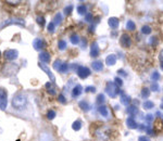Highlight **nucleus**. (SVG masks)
I'll return each instance as SVG.
<instances>
[{"instance_id":"nucleus-13","label":"nucleus","mask_w":163,"mask_h":141,"mask_svg":"<svg viewBox=\"0 0 163 141\" xmlns=\"http://www.w3.org/2000/svg\"><path fill=\"white\" fill-rule=\"evenodd\" d=\"M45 87H46L47 91H48L49 94H51V96H56L57 94V88H56V86H54L53 82H47L46 85H45Z\"/></svg>"},{"instance_id":"nucleus-48","label":"nucleus","mask_w":163,"mask_h":141,"mask_svg":"<svg viewBox=\"0 0 163 141\" xmlns=\"http://www.w3.org/2000/svg\"><path fill=\"white\" fill-rule=\"evenodd\" d=\"M138 141H150V139L148 137H146V136H139Z\"/></svg>"},{"instance_id":"nucleus-29","label":"nucleus","mask_w":163,"mask_h":141,"mask_svg":"<svg viewBox=\"0 0 163 141\" xmlns=\"http://www.w3.org/2000/svg\"><path fill=\"white\" fill-rule=\"evenodd\" d=\"M77 12L80 15H86L87 14V8L84 4H80V6L77 7Z\"/></svg>"},{"instance_id":"nucleus-2","label":"nucleus","mask_w":163,"mask_h":141,"mask_svg":"<svg viewBox=\"0 0 163 141\" xmlns=\"http://www.w3.org/2000/svg\"><path fill=\"white\" fill-rule=\"evenodd\" d=\"M106 92L108 93L109 97L115 98L120 93V90H119V87L114 82H108L106 85Z\"/></svg>"},{"instance_id":"nucleus-26","label":"nucleus","mask_w":163,"mask_h":141,"mask_svg":"<svg viewBox=\"0 0 163 141\" xmlns=\"http://www.w3.org/2000/svg\"><path fill=\"white\" fill-rule=\"evenodd\" d=\"M153 106H155V103L152 101H149V100H146V101L143 103V107L145 110H151Z\"/></svg>"},{"instance_id":"nucleus-56","label":"nucleus","mask_w":163,"mask_h":141,"mask_svg":"<svg viewBox=\"0 0 163 141\" xmlns=\"http://www.w3.org/2000/svg\"><path fill=\"white\" fill-rule=\"evenodd\" d=\"M0 56H1V52H0Z\"/></svg>"},{"instance_id":"nucleus-3","label":"nucleus","mask_w":163,"mask_h":141,"mask_svg":"<svg viewBox=\"0 0 163 141\" xmlns=\"http://www.w3.org/2000/svg\"><path fill=\"white\" fill-rule=\"evenodd\" d=\"M96 136L100 140H108L109 137H110V128L106 126L100 127L99 129L96 130Z\"/></svg>"},{"instance_id":"nucleus-14","label":"nucleus","mask_w":163,"mask_h":141,"mask_svg":"<svg viewBox=\"0 0 163 141\" xmlns=\"http://www.w3.org/2000/svg\"><path fill=\"white\" fill-rule=\"evenodd\" d=\"M82 92H83V87L80 85H76V86H74L73 90H72V98H77V97H80L82 94Z\"/></svg>"},{"instance_id":"nucleus-57","label":"nucleus","mask_w":163,"mask_h":141,"mask_svg":"<svg viewBox=\"0 0 163 141\" xmlns=\"http://www.w3.org/2000/svg\"><path fill=\"white\" fill-rule=\"evenodd\" d=\"M162 123H163V118H162Z\"/></svg>"},{"instance_id":"nucleus-8","label":"nucleus","mask_w":163,"mask_h":141,"mask_svg":"<svg viewBox=\"0 0 163 141\" xmlns=\"http://www.w3.org/2000/svg\"><path fill=\"white\" fill-rule=\"evenodd\" d=\"M120 45L125 49L129 48L131 45H132V39H131V37H129L127 34H122L120 37Z\"/></svg>"},{"instance_id":"nucleus-40","label":"nucleus","mask_w":163,"mask_h":141,"mask_svg":"<svg viewBox=\"0 0 163 141\" xmlns=\"http://www.w3.org/2000/svg\"><path fill=\"white\" fill-rule=\"evenodd\" d=\"M48 32L49 33H50V34H52V33H53L54 32V28H56V25H54V23L53 22H50L48 24Z\"/></svg>"},{"instance_id":"nucleus-45","label":"nucleus","mask_w":163,"mask_h":141,"mask_svg":"<svg viewBox=\"0 0 163 141\" xmlns=\"http://www.w3.org/2000/svg\"><path fill=\"white\" fill-rule=\"evenodd\" d=\"M150 42H151V45H155V46H157L158 44H159V41H158V38H157V37H151V39H150Z\"/></svg>"},{"instance_id":"nucleus-7","label":"nucleus","mask_w":163,"mask_h":141,"mask_svg":"<svg viewBox=\"0 0 163 141\" xmlns=\"http://www.w3.org/2000/svg\"><path fill=\"white\" fill-rule=\"evenodd\" d=\"M3 56H5V59L8 60V61H13V60L17 59L19 51L15 50V49H9V50H6L3 52Z\"/></svg>"},{"instance_id":"nucleus-23","label":"nucleus","mask_w":163,"mask_h":141,"mask_svg":"<svg viewBox=\"0 0 163 141\" xmlns=\"http://www.w3.org/2000/svg\"><path fill=\"white\" fill-rule=\"evenodd\" d=\"M70 40H71L72 45L76 46V45H78V44H80V36H78L77 34H73V35H71V37H70Z\"/></svg>"},{"instance_id":"nucleus-22","label":"nucleus","mask_w":163,"mask_h":141,"mask_svg":"<svg viewBox=\"0 0 163 141\" xmlns=\"http://www.w3.org/2000/svg\"><path fill=\"white\" fill-rule=\"evenodd\" d=\"M98 112L100 113V115H102L103 117H107L109 115V111H108V107L106 105H100V106L98 107Z\"/></svg>"},{"instance_id":"nucleus-33","label":"nucleus","mask_w":163,"mask_h":141,"mask_svg":"<svg viewBox=\"0 0 163 141\" xmlns=\"http://www.w3.org/2000/svg\"><path fill=\"white\" fill-rule=\"evenodd\" d=\"M58 48H59V50L63 51V50H65L66 49V41L65 40H59V42H58Z\"/></svg>"},{"instance_id":"nucleus-36","label":"nucleus","mask_w":163,"mask_h":141,"mask_svg":"<svg viewBox=\"0 0 163 141\" xmlns=\"http://www.w3.org/2000/svg\"><path fill=\"white\" fill-rule=\"evenodd\" d=\"M73 9H74L73 4H69L68 7H65V8H64V14H65L66 16H68V15H70V14L72 13V11H73Z\"/></svg>"},{"instance_id":"nucleus-30","label":"nucleus","mask_w":163,"mask_h":141,"mask_svg":"<svg viewBox=\"0 0 163 141\" xmlns=\"http://www.w3.org/2000/svg\"><path fill=\"white\" fill-rule=\"evenodd\" d=\"M149 96H150V89L143 87V89H141V98L147 99V98H149Z\"/></svg>"},{"instance_id":"nucleus-38","label":"nucleus","mask_w":163,"mask_h":141,"mask_svg":"<svg viewBox=\"0 0 163 141\" xmlns=\"http://www.w3.org/2000/svg\"><path fill=\"white\" fill-rule=\"evenodd\" d=\"M150 90L152 91H159V84L157 82H153L150 86Z\"/></svg>"},{"instance_id":"nucleus-19","label":"nucleus","mask_w":163,"mask_h":141,"mask_svg":"<svg viewBox=\"0 0 163 141\" xmlns=\"http://www.w3.org/2000/svg\"><path fill=\"white\" fill-rule=\"evenodd\" d=\"M92 68L96 72H101L103 70V63L102 61H94L92 63Z\"/></svg>"},{"instance_id":"nucleus-42","label":"nucleus","mask_w":163,"mask_h":141,"mask_svg":"<svg viewBox=\"0 0 163 141\" xmlns=\"http://www.w3.org/2000/svg\"><path fill=\"white\" fill-rule=\"evenodd\" d=\"M114 82H115V84H116L117 87H122V86H123V80H122L120 77H115Z\"/></svg>"},{"instance_id":"nucleus-47","label":"nucleus","mask_w":163,"mask_h":141,"mask_svg":"<svg viewBox=\"0 0 163 141\" xmlns=\"http://www.w3.org/2000/svg\"><path fill=\"white\" fill-rule=\"evenodd\" d=\"M153 119H155V117H153L152 114H147L146 115V121L147 122H152Z\"/></svg>"},{"instance_id":"nucleus-34","label":"nucleus","mask_w":163,"mask_h":141,"mask_svg":"<svg viewBox=\"0 0 163 141\" xmlns=\"http://www.w3.org/2000/svg\"><path fill=\"white\" fill-rule=\"evenodd\" d=\"M47 118L49 119V121H52V119H54V117L57 116V113L54 112L53 110H49L48 112H47Z\"/></svg>"},{"instance_id":"nucleus-20","label":"nucleus","mask_w":163,"mask_h":141,"mask_svg":"<svg viewBox=\"0 0 163 141\" xmlns=\"http://www.w3.org/2000/svg\"><path fill=\"white\" fill-rule=\"evenodd\" d=\"M78 106L80 107V110L83 111V112H88V111L90 110V107H92L88 102L85 101V100H83V101H80V103H78Z\"/></svg>"},{"instance_id":"nucleus-39","label":"nucleus","mask_w":163,"mask_h":141,"mask_svg":"<svg viewBox=\"0 0 163 141\" xmlns=\"http://www.w3.org/2000/svg\"><path fill=\"white\" fill-rule=\"evenodd\" d=\"M62 65V62H61V60H56L53 63V68L54 70H59V68H60V66Z\"/></svg>"},{"instance_id":"nucleus-55","label":"nucleus","mask_w":163,"mask_h":141,"mask_svg":"<svg viewBox=\"0 0 163 141\" xmlns=\"http://www.w3.org/2000/svg\"><path fill=\"white\" fill-rule=\"evenodd\" d=\"M160 107L163 110V101H162V103H161V106H160Z\"/></svg>"},{"instance_id":"nucleus-41","label":"nucleus","mask_w":163,"mask_h":141,"mask_svg":"<svg viewBox=\"0 0 163 141\" xmlns=\"http://www.w3.org/2000/svg\"><path fill=\"white\" fill-rule=\"evenodd\" d=\"M85 92L95 93L96 92V87H94V86H87V87L85 88Z\"/></svg>"},{"instance_id":"nucleus-52","label":"nucleus","mask_w":163,"mask_h":141,"mask_svg":"<svg viewBox=\"0 0 163 141\" xmlns=\"http://www.w3.org/2000/svg\"><path fill=\"white\" fill-rule=\"evenodd\" d=\"M89 32H90V33H92V32H95V26H90V27H89Z\"/></svg>"},{"instance_id":"nucleus-43","label":"nucleus","mask_w":163,"mask_h":141,"mask_svg":"<svg viewBox=\"0 0 163 141\" xmlns=\"http://www.w3.org/2000/svg\"><path fill=\"white\" fill-rule=\"evenodd\" d=\"M85 21L86 22H92V21H94V15H92V13H87L85 15Z\"/></svg>"},{"instance_id":"nucleus-27","label":"nucleus","mask_w":163,"mask_h":141,"mask_svg":"<svg viewBox=\"0 0 163 141\" xmlns=\"http://www.w3.org/2000/svg\"><path fill=\"white\" fill-rule=\"evenodd\" d=\"M104 101H106L104 94H103V93H99L97 96V99H96V103L100 106V105H102V103H104Z\"/></svg>"},{"instance_id":"nucleus-46","label":"nucleus","mask_w":163,"mask_h":141,"mask_svg":"<svg viewBox=\"0 0 163 141\" xmlns=\"http://www.w3.org/2000/svg\"><path fill=\"white\" fill-rule=\"evenodd\" d=\"M146 131H147V134H148V135H153V133H155V131H153V129L151 128V126H147L146 127Z\"/></svg>"},{"instance_id":"nucleus-50","label":"nucleus","mask_w":163,"mask_h":141,"mask_svg":"<svg viewBox=\"0 0 163 141\" xmlns=\"http://www.w3.org/2000/svg\"><path fill=\"white\" fill-rule=\"evenodd\" d=\"M86 46H87V40L85 38L82 39V48H86Z\"/></svg>"},{"instance_id":"nucleus-28","label":"nucleus","mask_w":163,"mask_h":141,"mask_svg":"<svg viewBox=\"0 0 163 141\" xmlns=\"http://www.w3.org/2000/svg\"><path fill=\"white\" fill-rule=\"evenodd\" d=\"M126 29H128V31H131V32L135 31V29H136V24H135L133 21L128 20L127 23H126Z\"/></svg>"},{"instance_id":"nucleus-24","label":"nucleus","mask_w":163,"mask_h":141,"mask_svg":"<svg viewBox=\"0 0 163 141\" xmlns=\"http://www.w3.org/2000/svg\"><path fill=\"white\" fill-rule=\"evenodd\" d=\"M126 111H127V113H128V114H131L132 116L136 115V114L138 113L137 106H135V105H129V106L126 109Z\"/></svg>"},{"instance_id":"nucleus-31","label":"nucleus","mask_w":163,"mask_h":141,"mask_svg":"<svg viewBox=\"0 0 163 141\" xmlns=\"http://www.w3.org/2000/svg\"><path fill=\"white\" fill-rule=\"evenodd\" d=\"M36 22H37V24L40 26V27H44V26H45V24H46L45 17L41 16V15H38V16L36 17Z\"/></svg>"},{"instance_id":"nucleus-18","label":"nucleus","mask_w":163,"mask_h":141,"mask_svg":"<svg viewBox=\"0 0 163 141\" xmlns=\"http://www.w3.org/2000/svg\"><path fill=\"white\" fill-rule=\"evenodd\" d=\"M116 63V56L115 54H109L108 56L106 58V64L108 66H113Z\"/></svg>"},{"instance_id":"nucleus-21","label":"nucleus","mask_w":163,"mask_h":141,"mask_svg":"<svg viewBox=\"0 0 163 141\" xmlns=\"http://www.w3.org/2000/svg\"><path fill=\"white\" fill-rule=\"evenodd\" d=\"M62 20H63L62 14H61L60 12H59V13H57L56 15H54V17H53V23H54V25H56V26L61 25V23H62Z\"/></svg>"},{"instance_id":"nucleus-4","label":"nucleus","mask_w":163,"mask_h":141,"mask_svg":"<svg viewBox=\"0 0 163 141\" xmlns=\"http://www.w3.org/2000/svg\"><path fill=\"white\" fill-rule=\"evenodd\" d=\"M9 25H20L22 27L25 26V22L22 19H17V17H13V19H9V20H6L5 22L1 24V28L6 27V26Z\"/></svg>"},{"instance_id":"nucleus-15","label":"nucleus","mask_w":163,"mask_h":141,"mask_svg":"<svg viewBox=\"0 0 163 141\" xmlns=\"http://www.w3.org/2000/svg\"><path fill=\"white\" fill-rule=\"evenodd\" d=\"M108 24L111 28L116 29V28L119 27V25H120V20H119L117 17H110L108 20Z\"/></svg>"},{"instance_id":"nucleus-16","label":"nucleus","mask_w":163,"mask_h":141,"mask_svg":"<svg viewBox=\"0 0 163 141\" xmlns=\"http://www.w3.org/2000/svg\"><path fill=\"white\" fill-rule=\"evenodd\" d=\"M126 126L128 127L129 129H137L138 128V124L136 123L134 117H128L126 119Z\"/></svg>"},{"instance_id":"nucleus-25","label":"nucleus","mask_w":163,"mask_h":141,"mask_svg":"<svg viewBox=\"0 0 163 141\" xmlns=\"http://www.w3.org/2000/svg\"><path fill=\"white\" fill-rule=\"evenodd\" d=\"M80 128H82V122H80V119L75 121L74 123L72 124V129L74 130V131H78V130H80Z\"/></svg>"},{"instance_id":"nucleus-1","label":"nucleus","mask_w":163,"mask_h":141,"mask_svg":"<svg viewBox=\"0 0 163 141\" xmlns=\"http://www.w3.org/2000/svg\"><path fill=\"white\" fill-rule=\"evenodd\" d=\"M27 104V97L24 92H17L12 99V106L17 110H23Z\"/></svg>"},{"instance_id":"nucleus-32","label":"nucleus","mask_w":163,"mask_h":141,"mask_svg":"<svg viewBox=\"0 0 163 141\" xmlns=\"http://www.w3.org/2000/svg\"><path fill=\"white\" fill-rule=\"evenodd\" d=\"M151 27L149 25H143V27H141V33H143V35H149V34H151Z\"/></svg>"},{"instance_id":"nucleus-49","label":"nucleus","mask_w":163,"mask_h":141,"mask_svg":"<svg viewBox=\"0 0 163 141\" xmlns=\"http://www.w3.org/2000/svg\"><path fill=\"white\" fill-rule=\"evenodd\" d=\"M117 73H119V75H122L123 77H127V74H126V72L124 70H119Z\"/></svg>"},{"instance_id":"nucleus-35","label":"nucleus","mask_w":163,"mask_h":141,"mask_svg":"<svg viewBox=\"0 0 163 141\" xmlns=\"http://www.w3.org/2000/svg\"><path fill=\"white\" fill-rule=\"evenodd\" d=\"M68 70H69V64H68V62H63L62 65L60 66V68H59V72H60V73H66Z\"/></svg>"},{"instance_id":"nucleus-44","label":"nucleus","mask_w":163,"mask_h":141,"mask_svg":"<svg viewBox=\"0 0 163 141\" xmlns=\"http://www.w3.org/2000/svg\"><path fill=\"white\" fill-rule=\"evenodd\" d=\"M58 101L60 102V103H62V104H66L65 97L63 96V94H59V97H58Z\"/></svg>"},{"instance_id":"nucleus-12","label":"nucleus","mask_w":163,"mask_h":141,"mask_svg":"<svg viewBox=\"0 0 163 141\" xmlns=\"http://www.w3.org/2000/svg\"><path fill=\"white\" fill-rule=\"evenodd\" d=\"M120 101L123 105H125V106H128L129 103L132 102V99H131V97H129L128 94H126V93H124V92H122V91H121Z\"/></svg>"},{"instance_id":"nucleus-9","label":"nucleus","mask_w":163,"mask_h":141,"mask_svg":"<svg viewBox=\"0 0 163 141\" xmlns=\"http://www.w3.org/2000/svg\"><path fill=\"white\" fill-rule=\"evenodd\" d=\"M38 66H39V68H41V70H44V72H45V73L47 74V76H48L49 78H50L51 82H53V84H54V82H56V77H54L53 73H52L51 70H50V68H49L46 64H41V63H39V64H38Z\"/></svg>"},{"instance_id":"nucleus-53","label":"nucleus","mask_w":163,"mask_h":141,"mask_svg":"<svg viewBox=\"0 0 163 141\" xmlns=\"http://www.w3.org/2000/svg\"><path fill=\"white\" fill-rule=\"evenodd\" d=\"M19 2H20V1H15V2L14 1H8V3H12V4H17V3H19Z\"/></svg>"},{"instance_id":"nucleus-11","label":"nucleus","mask_w":163,"mask_h":141,"mask_svg":"<svg viewBox=\"0 0 163 141\" xmlns=\"http://www.w3.org/2000/svg\"><path fill=\"white\" fill-rule=\"evenodd\" d=\"M100 53V49H99V46H98V42H92V46H90V56L92 58H97Z\"/></svg>"},{"instance_id":"nucleus-51","label":"nucleus","mask_w":163,"mask_h":141,"mask_svg":"<svg viewBox=\"0 0 163 141\" xmlns=\"http://www.w3.org/2000/svg\"><path fill=\"white\" fill-rule=\"evenodd\" d=\"M159 60H160L161 62H163V49L160 51V53H159Z\"/></svg>"},{"instance_id":"nucleus-10","label":"nucleus","mask_w":163,"mask_h":141,"mask_svg":"<svg viewBox=\"0 0 163 141\" xmlns=\"http://www.w3.org/2000/svg\"><path fill=\"white\" fill-rule=\"evenodd\" d=\"M33 47H34L35 50H41V49L46 48V42L44 41L41 38H35L34 41H33Z\"/></svg>"},{"instance_id":"nucleus-5","label":"nucleus","mask_w":163,"mask_h":141,"mask_svg":"<svg viewBox=\"0 0 163 141\" xmlns=\"http://www.w3.org/2000/svg\"><path fill=\"white\" fill-rule=\"evenodd\" d=\"M76 73H77V76L80 77V79H86L89 75H90V70H89L87 66L80 65L78 68L76 70Z\"/></svg>"},{"instance_id":"nucleus-17","label":"nucleus","mask_w":163,"mask_h":141,"mask_svg":"<svg viewBox=\"0 0 163 141\" xmlns=\"http://www.w3.org/2000/svg\"><path fill=\"white\" fill-rule=\"evenodd\" d=\"M50 59H51V56L48 52L46 51H44V52H40L39 53V60L40 62H44V63H49L50 62Z\"/></svg>"},{"instance_id":"nucleus-54","label":"nucleus","mask_w":163,"mask_h":141,"mask_svg":"<svg viewBox=\"0 0 163 141\" xmlns=\"http://www.w3.org/2000/svg\"><path fill=\"white\" fill-rule=\"evenodd\" d=\"M160 68H161V70H163V62H161V65H160Z\"/></svg>"},{"instance_id":"nucleus-6","label":"nucleus","mask_w":163,"mask_h":141,"mask_svg":"<svg viewBox=\"0 0 163 141\" xmlns=\"http://www.w3.org/2000/svg\"><path fill=\"white\" fill-rule=\"evenodd\" d=\"M8 104V94L5 89H0V110L5 111Z\"/></svg>"},{"instance_id":"nucleus-37","label":"nucleus","mask_w":163,"mask_h":141,"mask_svg":"<svg viewBox=\"0 0 163 141\" xmlns=\"http://www.w3.org/2000/svg\"><path fill=\"white\" fill-rule=\"evenodd\" d=\"M150 77H151V79L153 80V82H158V80L160 79V73L157 72V70H155V72L151 74V76Z\"/></svg>"}]
</instances>
